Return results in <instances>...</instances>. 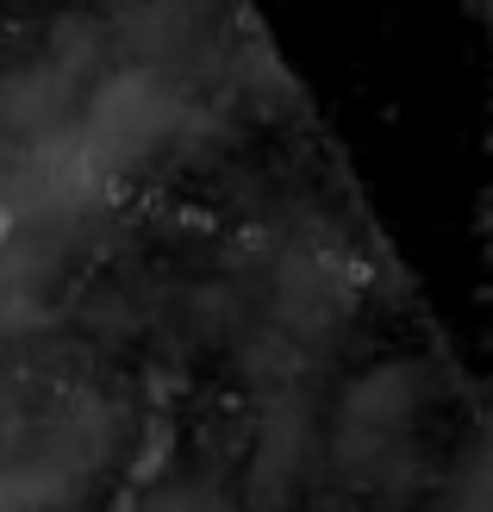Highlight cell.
<instances>
[{
  "instance_id": "1",
  "label": "cell",
  "mask_w": 493,
  "mask_h": 512,
  "mask_svg": "<svg viewBox=\"0 0 493 512\" xmlns=\"http://www.w3.org/2000/svg\"><path fill=\"white\" fill-rule=\"evenodd\" d=\"M175 125H181V94L163 75L157 69H119L88 94L75 138H82L88 163L100 175H125V169L157 157L175 138Z\"/></svg>"
},
{
  "instance_id": "2",
  "label": "cell",
  "mask_w": 493,
  "mask_h": 512,
  "mask_svg": "<svg viewBox=\"0 0 493 512\" xmlns=\"http://www.w3.org/2000/svg\"><path fill=\"white\" fill-rule=\"evenodd\" d=\"M406 369H381V375H369L362 388L350 394V419H362V425H394L400 413H406Z\"/></svg>"
}]
</instances>
